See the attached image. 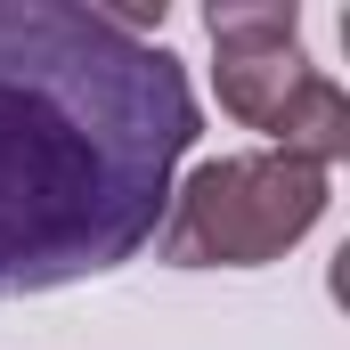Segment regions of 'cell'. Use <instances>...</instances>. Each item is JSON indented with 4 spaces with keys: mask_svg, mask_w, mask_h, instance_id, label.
I'll use <instances>...</instances> for the list:
<instances>
[{
    "mask_svg": "<svg viewBox=\"0 0 350 350\" xmlns=\"http://www.w3.org/2000/svg\"><path fill=\"white\" fill-rule=\"evenodd\" d=\"M334 204V179L293 155H212L172 179L163 204V261L172 269H261L285 261Z\"/></svg>",
    "mask_w": 350,
    "mask_h": 350,
    "instance_id": "obj_2",
    "label": "cell"
},
{
    "mask_svg": "<svg viewBox=\"0 0 350 350\" xmlns=\"http://www.w3.org/2000/svg\"><path fill=\"white\" fill-rule=\"evenodd\" d=\"M204 139L163 41L90 0H0V301L139 261Z\"/></svg>",
    "mask_w": 350,
    "mask_h": 350,
    "instance_id": "obj_1",
    "label": "cell"
},
{
    "mask_svg": "<svg viewBox=\"0 0 350 350\" xmlns=\"http://www.w3.org/2000/svg\"><path fill=\"white\" fill-rule=\"evenodd\" d=\"M204 33H212V57H220L212 66L220 114L269 139L277 114L293 106V90L318 74L301 57V8L293 0H212L204 8Z\"/></svg>",
    "mask_w": 350,
    "mask_h": 350,
    "instance_id": "obj_3",
    "label": "cell"
}]
</instances>
